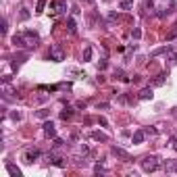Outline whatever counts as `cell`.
Masks as SVG:
<instances>
[{
    "label": "cell",
    "mask_w": 177,
    "mask_h": 177,
    "mask_svg": "<svg viewBox=\"0 0 177 177\" xmlns=\"http://www.w3.org/2000/svg\"><path fill=\"white\" fill-rule=\"evenodd\" d=\"M171 146H173V150L177 152V136H173V137H171Z\"/></svg>",
    "instance_id": "d4e9b609"
},
{
    "label": "cell",
    "mask_w": 177,
    "mask_h": 177,
    "mask_svg": "<svg viewBox=\"0 0 177 177\" xmlns=\"http://www.w3.org/2000/svg\"><path fill=\"white\" fill-rule=\"evenodd\" d=\"M94 171H96V173H104V169L100 167V165H96V167H94Z\"/></svg>",
    "instance_id": "d6a6232c"
},
{
    "label": "cell",
    "mask_w": 177,
    "mask_h": 177,
    "mask_svg": "<svg viewBox=\"0 0 177 177\" xmlns=\"http://www.w3.org/2000/svg\"><path fill=\"white\" fill-rule=\"evenodd\" d=\"M13 42H15V46H21V48H35L40 44V35L35 34V31H31V29H27L23 34L15 35Z\"/></svg>",
    "instance_id": "6da1fadb"
},
{
    "label": "cell",
    "mask_w": 177,
    "mask_h": 177,
    "mask_svg": "<svg viewBox=\"0 0 177 177\" xmlns=\"http://www.w3.org/2000/svg\"><path fill=\"white\" fill-rule=\"evenodd\" d=\"M165 77H167V73H161L156 79H154V86H163V83H165Z\"/></svg>",
    "instance_id": "d6986e66"
},
{
    "label": "cell",
    "mask_w": 177,
    "mask_h": 177,
    "mask_svg": "<svg viewBox=\"0 0 177 177\" xmlns=\"http://www.w3.org/2000/svg\"><path fill=\"white\" fill-rule=\"evenodd\" d=\"M113 154H115V156H119V158H123V161H131V154L127 152V150L119 148V146H113Z\"/></svg>",
    "instance_id": "52a82bcc"
},
{
    "label": "cell",
    "mask_w": 177,
    "mask_h": 177,
    "mask_svg": "<svg viewBox=\"0 0 177 177\" xmlns=\"http://www.w3.org/2000/svg\"><path fill=\"white\" fill-rule=\"evenodd\" d=\"M44 136L46 137H56V127L52 121H46L44 123Z\"/></svg>",
    "instance_id": "8992f818"
},
{
    "label": "cell",
    "mask_w": 177,
    "mask_h": 177,
    "mask_svg": "<svg viewBox=\"0 0 177 177\" xmlns=\"http://www.w3.org/2000/svg\"><path fill=\"white\" fill-rule=\"evenodd\" d=\"M86 2H92V0H86Z\"/></svg>",
    "instance_id": "836d02e7"
},
{
    "label": "cell",
    "mask_w": 177,
    "mask_h": 177,
    "mask_svg": "<svg viewBox=\"0 0 177 177\" xmlns=\"http://www.w3.org/2000/svg\"><path fill=\"white\" fill-rule=\"evenodd\" d=\"M73 113H75V110L71 109V106H65V109L61 110V119H63V121H67V119H71V117H73Z\"/></svg>",
    "instance_id": "8fae6325"
},
{
    "label": "cell",
    "mask_w": 177,
    "mask_h": 177,
    "mask_svg": "<svg viewBox=\"0 0 177 177\" xmlns=\"http://www.w3.org/2000/svg\"><path fill=\"white\" fill-rule=\"evenodd\" d=\"M92 61V46H86L83 48V63H90Z\"/></svg>",
    "instance_id": "9a60e30c"
},
{
    "label": "cell",
    "mask_w": 177,
    "mask_h": 177,
    "mask_svg": "<svg viewBox=\"0 0 177 177\" xmlns=\"http://www.w3.org/2000/svg\"><path fill=\"white\" fill-rule=\"evenodd\" d=\"M131 7V0H123L121 2V8H129Z\"/></svg>",
    "instance_id": "484cf974"
},
{
    "label": "cell",
    "mask_w": 177,
    "mask_h": 177,
    "mask_svg": "<svg viewBox=\"0 0 177 177\" xmlns=\"http://www.w3.org/2000/svg\"><path fill=\"white\" fill-rule=\"evenodd\" d=\"M165 171L167 173H177V161H167L165 163Z\"/></svg>",
    "instance_id": "7c38bea8"
},
{
    "label": "cell",
    "mask_w": 177,
    "mask_h": 177,
    "mask_svg": "<svg viewBox=\"0 0 177 177\" xmlns=\"http://www.w3.org/2000/svg\"><path fill=\"white\" fill-rule=\"evenodd\" d=\"M82 152H83V154H90V148L86 146V144H82Z\"/></svg>",
    "instance_id": "4dcf8cb0"
},
{
    "label": "cell",
    "mask_w": 177,
    "mask_h": 177,
    "mask_svg": "<svg viewBox=\"0 0 177 177\" xmlns=\"http://www.w3.org/2000/svg\"><path fill=\"white\" fill-rule=\"evenodd\" d=\"M175 38H177V23H175V25H173V29H171V31H169V34H167V40H175Z\"/></svg>",
    "instance_id": "e0dca14e"
},
{
    "label": "cell",
    "mask_w": 177,
    "mask_h": 177,
    "mask_svg": "<svg viewBox=\"0 0 177 177\" xmlns=\"http://www.w3.org/2000/svg\"><path fill=\"white\" fill-rule=\"evenodd\" d=\"M7 29H8V21L4 19V21H2V34H7Z\"/></svg>",
    "instance_id": "4316f807"
},
{
    "label": "cell",
    "mask_w": 177,
    "mask_h": 177,
    "mask_svg": "<svg viewBox=\"0 0 177 177\" xmlns=\"http://www.w3.org/2000/svg\"><path fill=\"white\" fill-rule=\"evenodd\" d=\"M48 161H50V163L54 165V167H58V169H65V158L63 156H56V154H48Z\"/></svg>",
    "instance_id": "ba28073f"
},
{
    "label": "cell",
    "mask_w": 177,
    "mask_h": 177,
    "mask_svg": "<svg viewBox=\"0 0 177 177\" xmlns=\"http://www.w3.org/2000/svg\"><path fill=\"white\" fill-rule=\"evenodd\" d=\"M144 140H146V131L144 129H136L133 131V136H131V142L133 144H142Z\"/></svg>",
    "instance_id": "9c48e42d"
},
{
    "label": "cell",
    "mask_w": 177,
    "mask_h": 177,
    "mask_svg": "<svg viewBox=\"0 0 177 177\" xmlns=\"http://www.w3.org/2000/svg\"><path fill=\"white\" fill-rule=\"evenodd\" d=\"M98 123H100V125H102V127H106V125H109V121H106V119H104V117H100V119H98Z\"/></svg>",
    "instance_id": "83f0119b"
},
{
    "label": "cell",
    "mask_w": 177,
    "mask_h": 177,
    "mask_svg": "<svg viewBox=\"0 0 177 177\" xmlns=\"http://www.w3.org/2000/svg\"><path fill=\"white\" fill-rule=\"evenodd\" d=\"M48 115H50V110H48V109H42V110H38V113H35V117H40V119H46Z\"/></svg>",
    "instance_id": "ffe728a7"
},
{
    "label": "cell",
    "mask_w": 177,
    "mask_h": 177,
    "mask_svg": "<svg viewBox=\"0 0 177 177\" xmlns=\"http://www.w3.org/2000/svg\"><path fill=\"white\" fill-rule=\"evenodd\" d=\"M152 88H144L142 92H140V100H152Z\"/></svg>",
    "instance_id": "30bf717a"
},
{
    "label": "cell",
    "mask_w": 177,
    "mask_h": 177,
    "mask_svg": "<svg viewBox=\"0 0 177 177\" xmlns=\"http://www.w3.org/2000/svg\"><path fill=\"white\" fill-rule=\"evenodd\" d=\"M58 146H63V140L61 137H54V148H58Z\"/></svg>",
    "instance_id": "f546056e"
},
{
    "label": "cell",
    "mask_w": 177,
    "mask_h": 177,
    "mask_svg": "<svg viewBox=\"0 0 177 177\" xmlns=\"http://www.w3.org/2000/svg\"><path fill=\"white\" fill-rule=\"evenodd\" d=\"M106 65H109L106 61H100V63H98V71H104V69H106Z\"/></svg>",
    "instance_id": "cb8c5ba5"
},
{
    "label": "cell",
    "mask_w": 177,
    "mask_h": 177,
    "mask_svg": "<svg viewBox=\"0 0 177 177\" xmlns=\"http://www.w3.org/2000/svg\"><path fill=\"white\" fill-rule=\"evenodd\" d=\"M146 136H156V129H154V127H146Z\"/></svg>",
    "instance_id": "603a6c76"
},
{
    "label": "cell",
    "mask_w": 177,
    "mask_h": 177,
    "mask_svg": "<svg viewBox=\"0 0 177 177\" xmlns=\"http://www.w3.org/2000/svg\"><path fill=\"white\" fill-rule=\"evenodd\" d=\"M11 119H13V121H21V115H19V113H13V115H11Z\"/></svg>",
    "instance_id": "f1b7e54d"
},
{
    "label": "cell",
    "mask_w": 177,
    "mask_h": 177,
    "mask_svg": "<svg viewBox=\"0 0 177 177\" xmlns=\"http://www.w3.org/2000/svg\"><path fill=\"white\" fill-rule=\"evenodd\" d=\"M67 29H69V34H75V31H77V23H75L73 17H69L67 19Z\"/></svg>",
    "instance_id": "5bb4252c"
},
{
    "label": "cell",
    "mask_w": 177,
    "mask_h": 177,
    "mask_svg": "<svg viewBox=\"0 0 177 177\" xmlns=\"http://www.w3.org/2000/svg\"><path fill=\"white\" fill-rule=\"evenodd\" d=\"M21 19H23V21L29 19V11H27V8H21Z\"/></svg>",
    "instance_id": "7402d4cb"
},
{
    "label": "cell",
    "mask_w": 177,
    "mask_h": 177,
    "mask_svg": "<svg viewBox=\"0 0 177 177\" xmlns=\"http://www.w3.org/2000/svg\"><path fill=\"white\" fill-rule=\"evenodd\" d=\"M38 158H40V150L38 148L27 150V152L23 154V161H25V163H34V161H38Z\"/></svg>",
    "instance_id": "5b68a950"
},
{
    "label": "cell",
    "mask_w": 177,
    "mask_h": 177,
    "mask_svg": "<svg viewBox=\"0 0 177 177\" xmlns=\"http://www.w3.org/2000/svg\"><path fill=\"white\" fill-rule=\"evenodd\" d=\"M142 169L146 173H154L158 169V156L156 154H148V156L142 158Z\"/></svg>",
    "instance_id": "7a4b0ae2"
},
{
    "label": "cell",
    "mask_w": 177,
    "mask_h": 177,
    "mask_svg": "<svg viewBox=\"0 0 177 177\" xmlns=\"http://www.w3.org/2000/svg\"><path fill=\"white\" fill-rule=\"evenodd\" d=\"M50 8H52L54 13H65V11H67V2H65V0H52V2H50Z\"/></svg>",
    "instance_id": "277c9868"
},
{
    "label": "cell",
    "mask_w": 177,
    "mask_h": 177,
    "mask_svg": "<svg viewBox=\"0 0 177 177\" xmlns=\"http://www.w3.org/2000/svg\"><path fill=\"white\" fill-rule=\"evenodd\" d=\"M7 171H8V173H11V175H13V177H19V175H21V171L17 169L15 165H11V163L7 165Z\"/></svg>",
    "instance_id": "2e32d148"
},
{
    "label": "cell",
    "mask_w": 177,
    "mask_h": 177,
    "mask_svg": "<svg viewBox=\"0 0 177 177\" xmlns=\"http://www.w3.org/2000/svg\"><path fill=\"white\" fill-rule=\"evenodd\" d=\"M48 58H50V61H54V63L65 61V50H63L61 44H54V46L50 48V52H48Z\"/></svg>",
    "instance_id": "3957f363"
},
{
    "label": "cell",
    "mask_w": 177,
    "mask_h": 177,
    "mask_svg": "<svg viewBox=\"0 0 177 177\" xmlns=\"http://www.w3.org/2000/svg\"><path fill=\"white\" fill-rule=\"evenodd\" d=\"M131 38H133V40H140V38H142V29H140V27H133V31H131Z\"/></svg>",
    "instance_id": "ac0fdd59"
},
{
    "label": "cell",
    "mask_w": 177,
    "mask_h": 177,
    "mask_svg": "<svg viewBox=\"0 0 177 177\" xmlns=\"http://www.w3.org/2000/svg\"><path fill=\"white\" fill-rule=\"evenodd\" d=\"M100 109H102V110H104V109H109V102H102V104H98V110H100Z\"/></svg>",
    "instance_id": "1f68e13d"
},
{
    "label": "cell",
    "mask_w": 177,
    "mask_h": 177,
    "mask_svg": "<svg viewBox=\"0 0 177 177\" xmlns=\"http://www.w3.org/2000/svg\"><path fill=\"white\" fill-rule=\"evenodd\" d=\"M92 140H96V142H109V137L104 136L102 131H92Z\"/></svg>",
    "instance_id": "4fadbf2b"
},
{
    "label": "cell",
    "mask_w": 177,
    "mask_h": 177,
    "mask_svg": "<svg viewBox=\"0 0 177 177\" xmlns=\"http://www.w3.org/2000/svg\"><path fill=\"white\" fill-rule=\"evenodd\" d=\"M44 7H46V0H40L38 7H35V13H44Z\"/></svg>",
    "instance_id": "44dd1931"
}]
</instances>
